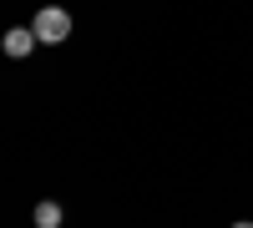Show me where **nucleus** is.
Here are the masks:
<instances>
[{
	"mask_svg": "<svg viewBox=\"0 0 253 228\" xmlns=\"http://www.w3.org/2000/svg\"><path fill=\"white\" fill-rule=\"evenodd\" d=\"M233 228H253V223H233Z\"/></svg>",
	"mask_w": 253,
	"mask_h": 228,
	"instance_id": "nucleus-4",
	"label": "nucleus"
},
{
	"mask_svg": "<svg viewBox=\"0 0 253 228\" xmlns=\"http://www.w3.org/2000/svg\"><path fill=\"white\" fill-rule=\"evenodd\" d=\"M36 223H41V228H56V223H61V208H56V203H41V208H36Z\"/></svg>",
	"mask_w": 253,
	"mask_h": 228,
	"instance_id": "nucleus-3",
	"label": "nucleus"
},
{
	"mask_svg": "<svg viewBox=\"0 0 253 228\" xmlns=\"http://www.w3.org/2000/svg\"><path fill=\"white\" fill-rule=\"evenodd\" d=\"M31 31H36V41H51V46H61V41L71 36V15L61 10V5H46V10L36 15V26H31Z\"/></svg>",
	"mask_w": 253,
	"mask_h": 228,
	"instance_id": "nucleus-1",
	"label": "nucleus"
},
{
	"mask_svg": "<svg viewBox=\"0 0 253 228\" xmlns=\"http://www.w3.org/2000/svg\"><path fill=\"white\" fill-rule=\"evenodd\" d=\"M31 46H36V31H20V26L5 31V51L10 56H31Z\"/></svg>",
	"mask_w": 253,
	"mask_h": 228,
	"instance_id": "nucleus-2",
	"label": "nucleus"
}]
</instances>
